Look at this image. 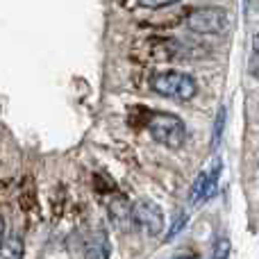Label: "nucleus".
I'll return each mask as SVG.
<instances>
[{"mask_svg": "<svg viewBox=\"0 0 259 259\" xmlns=\"http://www.w3.org/2000/svg\"><path fill=\"white\" fill-rule=\"evenodd\" d=\"M150 87L155 94L164 96V98H173L180 103H189L196 98L198 94V82L193 75L184 71H161L152 75Z\"/></svg>", "mask_w": 259, "mask_h": 259, "instance_id": "nucleus-1", "label": "nucleus"}, {"mask_svg": "<svg viewBox=\"0 0 259 259\" xmlns=\"http://www.w3.org/2000/svg\"><path fill=\"white\" fill-rule=\"evenodd\" d=\"M148 132H150V137L157 143L170 148V150L182 148L184 141H187V125H184V121L168 112L152 114L148 118Z\"/></svg>", "mask_w": 259, "mask_h": 259, "instance_id": "nucleus-2", "label": "nucleus"}, {"mask_svg": "<svg viewBox=\"0 0 259 259\" xmlns=\"http://www.w3.org/2000/svg\"><path fill=\"white\" fill-rule=\"evenodd\" d=\"M187 25L198 34H223L228 30V14L221 7H200L187 16Z\"/></svg>", "mask_w": 259, "mask_h": 259, "instance_id": "nucleus-3", "label": "nucleus"}, {"mask_svg": "<svg viewBox=\"0 0 259 259\" xmlns=\"http://www.w3.org/2000/svg\"><path fill=\"white\" fill-rule=\"evenodd\" d=\"M132 221L134 225L143 230L148 237H159L164 232V211L150 198H141L132 205Z\"/></svg>", "mask_w": 259, "mask_h": 259, "instance_id": "nucleus-4", "label": "nucleus"}, {"mask_svg": "<svg viewBox=\"0 0 259 259\" xmlns=\"http://www.w3.org/2000/svg\"><path fill=\"white\" fill-rule=\"evenodd\" d=\"M112 255V243L105 230H96L94 237L87 241L84 246V257L87 259H109Z\"/></svg>", "mask_w": 259, "mask_h": 259, "instance_id": "nucleus-5", "label": "nucleus"}, {"mask_svg": "<svg viewBox=\"0 0 259 259\" xmlns=\"http://www.w3.org/2000/svg\"><path fill=\"white\" fill-rule=\"evenodd\" d=\"M109 219H112V223L116 225L118 230H130L134 225L132 207H130L123 198H118V200H114L112 205H109Z\"/></svg>", "mask_w": 259, "mask_h": 259, "instance_id": "nucleus-6", "label": "nucleus"}, {"mask_svg": "<svg viewBox=\"0 0 259 259\" xmlns=\"http://www.w3.org/2000/svg\"><path fill=\"white\" fill-rule=\"evenodd\" d=\"M25 257V241L21 234H9L0 243V259H23Z\"/></svg>", "mask_w": 259, "mask_h": 259, "instance_id": "nucleus-7", "label": "nucleus"}, {"mask_svg": "<svg viewBox=\"0 0 259 259\" xmlns=\"http://www.w3.org/2000/svg\"><path fill=\"white\" fill-rule=\"evenodd\" d=\"M180 0H137L139 7H146V9H161V7H168V5H175Z\"/></svg>", "mask_w": 259, "mask_h": 259, "instance_id": "nucleus-8", "label": "nucleus"}, {"mask_svg": "<svg viewBox=\"0 0 259 259\" xmlns=\"http://www.w3.org/2000/svg\"><path fill=\"white\" fill-rule=\"evenodd\" d=\"M225 116H228V112H225V107H221V109H219V116H216L214 146H219V141H221V134H223V127H225Z\"/></svg>", "mask_w": 259, "mask_h": 259, "instance_id": "nucleus-9", "label": "nucleus"}, {"mask_svg": "<svg viewBox=\"0 0 259 259\" xmlns=\"http://www.w3.org/2000/svg\"><path fill=\"white\" fill-rule=\"evenodd\" d=\"M187 225V214H180V219H175V223H173V228L166 232V241H170V239H175V234H180L182 232V228Z\"/></svg>", "mask_w": 259, "mask_h": 259, "instance_id": "nucleus-10", "label": "nucleus"}, {"mask_svg": "<svg viewBox=\"0 0 259 259\" xmlns=\"http://www.w3.org/2000/svg\"><path fill=\"white\" fill-rule=\"evenodd\" d=\"M214 259H228V243H221V250Z\"/></svg>", "mask_w": 259, "mask_h": 259, "instance_id": "nucleus-11", "label": "nucleus"}, {"mask_svg": "<svg viewBox=\"0 0 259 259\" xmlns=\"http://www.w3.org/2000/svg\"><path fill=\"white\" fill-rule=\"evenodd\" d=\"M250 73H252V75H255V77H257V80H259V57H257V62H255V64H252Z\"/></svg>", "mask_w": 259, "mask_h": 259, "instance_id": "nucleus-12", "label": "nucleus"}, {"mask_svg": "<svg viewBox=\"0 0 259 259\" xmlns=\"http://www.w3.org/2000/svg\"><path fill=\"white\" fill-rule=\"evenodd\" d=\"M3 239H5V219L0 216V243H3Z\"/></svg>", "mask_w": 259, "mask_h": 259, "instance_id": "nucleus-13", "label": "nucleus"}, {"mask_svg": "<svg viewBox=\"0 0 259 259\" xmlns=\"http://www.w3.org/2000/svg\"><path fill=\"white\" fill-rule=\"evenodd\" d=\"M252 48H255V55L259 57V34L255 36V41H252Z\"/></svg>", "mask_w": 259, "mask_h": 259, "instance_id": "nucleus-14", "label": "nucleus"}, {"mask_svg": "<svg viewBox=\"0 0 259 259\" xmlns=\"http://www.w3.org/2000/svg\"><path fill=\"white\" fill-rule=\"evenodd\" d=\"M178 259H198V257H193V255H191V257H178Z\"/></svg>", "mask_w": 259, "mask_h": 259, "instance_id": "nucleus-15", "label": "nucleus"}]
</instances>
